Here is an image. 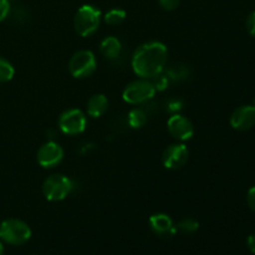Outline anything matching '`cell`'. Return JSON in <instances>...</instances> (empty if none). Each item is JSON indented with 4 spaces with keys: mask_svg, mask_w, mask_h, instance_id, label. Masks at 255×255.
Listing matches in <instances>:
<instances>
[{
    "mask_svg": "<svg viewBox=\"0 0 255 255\" xmlns=\"http://www.w3.org/2000/svg\"><path fill=\"white\" fill-rule=\"evenodd\" d=\"M168 57L166 45L159 41H149L141 45L132 56V69L141 79H154L163 72Z\"/></svg>",
    "mask_w": 255,
    "mask_h": 255,
    "instance_id": "1",
    "label": "cell"
},
{
    "mask_svg": "<svg viewBox=\"0 0 255 255\" xmlns=\"http://www.w3.org/2000/svg\"><path fill=\"white\" fill-rule=\"evenodd\" d=\"M101 22V11L92 5H82L74 17V27L82 37H89L97 31Z\"/></svg>",
    "mask_w": 255,
    "mask_h": 255,
    "instance_id": "2",
    "label": "cell"
},
{
    "mask_svg": "<svg viewBox=\"0 0 255 255\" xmlns=\"http://www.w3.org/2000/svg\"><path fill=\"white\" fill-rule=\"evenodd\" d=\"M31 238V229L16 218H10L0 224V239L10 246H22Z\"/></svg>",
    "mask_w": 255,
    "mask_h": 255,
    "instance_id": "3",
    "label": "cell"
},
{
    "mask_svg": "<svg viewBox=\"0 0 255 255\" xmlns=\"http://www.w3.org/2000/svg\"><path fill=\"white\" fill-rule=\"evenodd\" d=\"M74 189V182L64 174H52L42 183V194L50 202H60Z\"/></svg>",
    "mask_w": 255,
    "mask_h": 255,
    "instance_id": "4",
    "label": "cell"
},
{
    "mask_svg": "<svg viewBox=\"0 0 255 255\" xmlns=\"http://www.w3.org/2000/svg\"><path fill=\"white\" fill-rule=\"evenodd\" d=\"M156 87L153 82L147 79L136 80L125 87L122 92V99L129 105H139L149 101L156 94Z\"/></svg>",
    "mask_w": 255,
    "mask_h": 255,
    "instance_id": "5",
    "label": "cell"
},
{
    "mask_svg": "<svg viewBox=\"0 0 255 255\" xmlns=\"http://www.w3.org/2000/svg\"><path fill=\"white\" fill-rule=\"evenodd\" d=\"M96 57L90 50H80L75 52L69 62V71L75 79H85L91 76L96 70Z\"/></svg>",
    "mask_w": 255,
    "mask_h": 255,
    "instance_id": "6",
    "label": "cell"
},
{
    "mask_svg": "<svg viewBox=\"0 0 255 255\" xmlns=\"http://www.w3.org/2000/svg\"><path fill=\"white\" fill-rule=\"evenodd\" d=\"M87 120L84 112L77 109H70L59 117V128L62 133L76 136L86 129Z\"/></svg>",
    "mask_w": 255,
    "mask_h": 255,
    "instance_id": "7",
    "label": "cell"
},
{
    "mask_svg": "<svg viewBox=\"0 0 255 255\" xmlns=\"http://www.w3.org/2000/svg\"><path fill=\"white\" fill-rule=\"evenodd\" d=\"M62 158H64V149L54 141H49L42 144L36 153L37 163L42 168H54L61 163Z\"/></svg>",
    "mask_w": 255,
    "mask_h": 255,
    "instance_id": "8",
    "label": "cell"
},
{
    "mask_svg": "<svg viewBox=\"0 0 255 255\" xmlns=\"http://www.w3.org/2000/svg\"><path fill=\"white\" fill-rule=\"evenodd\" d=\"M189 152L183 143H174L167 147L162 154V162L167 169H178L188 161Z\"/></svg>",
    "mask_w": 255,
    "mask_h": 255,
    "instance_id": "9",
    "label": "cell"
},
{
    "mask_svg": "<svg viewBox=\"0 0 255 255\" xmlns=\"http://www.w3.org/2000/svg\"><path fill=\"white\" fill-rule=\"evenodd\" d=\"M167 128H168V132L172 137L182 142L188 141L194 134L192 122L187 117L178 114H174L173 116L169 117L168 122H167Z\"/></svg>",
    "mask_w": 255,
    "mask_h": 255,
    "instance_id": "10",
    "label": "cell"
},
{
    "mask_svg": "<svg viewBox=\"0 0 255 255\" xmlns=\"http://www.w3.org/2000/svg\"><path fill=\"white\" fill-rule=\"evenodd\" d=\"M231 126L237 131H248L255 126L254 106H241L233 111L231 116Z\"/></svg>",
    "mask_w": 255,
    "mask_h": 255,
    "instance_id": "11",
    "label": "cell"
},
{
    "mask_svg": "<svg viewBox=\"0 0 255 255\" xmlns=\"http://www.w3.org/2000/svg\"><path fill=\"white\" fill-rule=\"evenodd\" d=\"M149 227L154 234L162 237V238H169V237L174 236L177 232L176 226H174L171 217L163 213H157L151 216Z\"/></svg>",
    "mask_w": 255,
    "mask_h": 255,
    "instance_id": "12",
    "label": "cell"
},
{
    "mask_svg": "<svg viewBox=\"0 0 255 255\" xmlns=\"http://www.w3.org/2000/svg\"><path fill=\"white\" fill-rule=\"evenodd\" d=\"M107 109H109V100L102 94L94 95L87 101V115L92 119H99L104 116Z\"/></svg>",
    "mask_w": 255,
    "mask_h": 255,
    "instance_id": "13",
    "label": "cell"
},
{
    "mask_svg": "<svg viewBox=\"0 0 255 255\" xmlns=\"http://www.w3.org/2000/svg\"><path fill=\"white\" fill-rule=\"evenodd\" d=\"M122 50L121 41L115 36H107L100 44V51L106 59L115 60L120 56Z\"/></svg>",
    "mask_w": 255,
    "mask_h": 255,
    "instance_id": "14",
    "label": "cell"
},
{
    "mask_svg": "<svg viewBox=\"0 0 255 255\" xmlns=\"http://www.w3.org/2000/svg\"><path fill=\"white\" fill-rule=\"evenodd\" d=\"M127 121H128V125L132 128H141L146 125L147 115L141 109L131 110L128 112V116H127Z\"/></svg>",
    "mask_w": 255,
    "mask_h": 255,
    "instance_id": "15",
    "label": "cell"
},
{
    "mask_svg": "<svg viewBox=\"0 0 255 255\" xmlns=\"http://www.w3.org/2000/svg\"><path fill=\"white\" fill-rule=\"evenodd\" d=\"M126 19V11L119 7H115V9L109 10V11L105 14L104 21L106 22L110 26H116V25L122 24Z\"/></svg>",
    "mask_w": 255,
    "mask_h": 255,
    "instance_id": "16",
    "label": "cell"
},
{
    "mask_svg": "<svg viewBox=\"0 0 255 255\" xmlns=\"http://www.w3.org/2000/svg\"><path fill=\"white\" fill-rule=\"evenodd\" d=\"M198 228H199V223L196 221V219H192V218L183 219V221H181L176 226L177 231L181 232V233L183 234H193L198 231Z\"/></svg>",
    "mask_w": 255,
    "mask_h": 255,
    "instance_id": "17",
    "label": "cell"
},
{
    "mask_svg": "<svg viewBox=\"0 0 255 255\" xmlns=\"http://www.w3.org/2000/svg\"><path fill=\"white\" fill-rule=\"evenodd\" d=\"M14 66L7 60L0 57V82H7L14 77Z\"/></svg>",
    "mask_w": 255,
    "mask_h": 255,
    "instance_id": "18",
    "label": "cell"
},
{
    "mask_svg": "<svg viewBox=\"0 0 255 255\" xmlns=\"http://www.w3.org/2000/svg\"><path fill=\"white\" fill-rule=\"evenodd\" d=\"M187 69L186 67H181V66H174L173 69H171L168 71V79L172 80H179V79H184L187 77Z\"/></svg>",
    "mask_w": 255,
    "mask_h": 255,
    "instance_id": "19",
    "label": "cell"
},
{
    "mask_svg": "<svg viewBox=\"0 0 255 255\" xmlns=\"http://www.w3.org/2000/svg\"><path fill=\"white\" fill-rule=\"evenodd\" d=\"M181 2V0H158L159 6L163 10H167V11H172V10L177 9Z\"/></svg>",
    "mask_w": 255,
    "mask_h": 255,
    "instance_id": "20",
    "label": "cell"
},
{
    "mask_svg": "<svg viewBox=\"0 0 255 255\" xmlns=\"http://www.w3.org/2000/svg\"><path fill=\"white\" fill-rule=\"evenodd\" d=\"M246 27L247 30H248L249 35L255 39V10L254 11H252L251 14L248 15V17H247Z\"/></svg>",
    "mask_w": 255,
    "mask_h": 255,
    "instance_id": "21",
    "label": "cell"
},
{
    "mask_svg": "<svg viewBox=\"0 0 255 255\" xmlns=\"http://www.w3.org/2000/svg\"><path fill=\"white\" fill-rule=\"evenodd\" d=\"M10 12V1L7 0H0V22L7 17Z\"/></svg>",
    "mask_w": 255,
    "mask_h": 255,
    "instance_id": "22",
    "label": "cell"
},
{
    "mask_svg": "<svg viewBox=\"0 0 255 255\" xmlns=\"http://www.w3.org/2000/svg\"><path fill=\"white\" fill-rule=\"evenodd\" d=\"M247 203H248L249 208L255 212V186L252 187L247 194Z\"/></svg>",
    "mask_w": 255,
    "mask_h": 255,
    "instance_id": "23",
    "label": "cell"
},
{
    "mask_svg": "<svg viewBox=\"0 0 255 255\" xmlns=\"http://www.w3.org/2000/svg\"><path fill=\"white\" fill-rule=\"evenodd\" d=\"M179 110H182V102L181 101H178V100H173V101L168 102V111L177 114Z\"/></svg>",
    "mask_w": 255,
    "mask_h": 255,
    "instance_id": "24",
    "label": "cell"
},
{
    "mask_svg": "<svg viewBox=\"0 0 255 255\" xmlns=\"http://www.w3.org/2000/svg\"><path fill=\"white\" fill-rule=\"evenodd\" d=\"M247 246H248L249 251L255 254V234H252V236L248 237V239H247Z\"/></svg>",
    "mask_w": 255,
    "mask_h": 255,
    "instance_id": "25",
    "label": "cell"
},
{
    "mask_svg": "<svg viewBox=\"0 0 255 255\" xmlns=\"http://www.w3.org/2000/svg\"><path fill=\"white\" fill-rule=\"evenodd\" d=\"M0 255H4V247H2L1 242H0Z\"/></svg>",
    "mask_w": 255,
    "mask_h": 255,
    "instance_id": "26",
    "label": "cell"
},
{
    "mask_svg": "<svg viewBox=\"0 0 255 255\" xmlns=\"http://www.w3.org/2000/svg\"><path fill=\"white\" fill-rule=\"evenodd\" d=\"M253 106H254V109H255V99H254V101H253Z\"/></svg>",
    "mask_w": 255,
    "mask_h": 255,
    "instance_id": "27",
    "label": "cell"
},
{
    "mask_svg": "<svg viewBox=\"0 0 255 255\" xmlns=\"http://www.w3.org/2000/svg\"><path fill=\"white\" fill-rule=\"evenodd\" d=\"M7 1H12V0H7Z\"/></svg>",
    "mask_w": 255,
    "mask_h": 255,
    "instance_id": "28",
    "label": "cell"
}]
</instances>
